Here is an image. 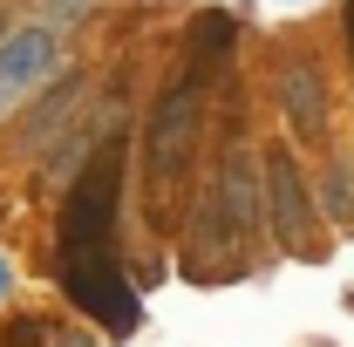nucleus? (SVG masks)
Segmentation results:
<instances>
[{"instance_id": "obj_5", "label": "nucleus", "mask_w": 354, "mask_h": 347, "mask_svg": "<svg viewBox=\"0 0 354 347\" xmlns=\"http://www.w3.org/2000/svg\"><path fill=\"white\" fill-rule=\"evenodd\" d=\"M320 218H334L341 232L354 225V164H341V157L320 171Z\"/></svg>"}, {"instance_id": "obj_4", "label": "nucleus", "mask_w": 354, "mask_h": 347, "mask_svg": "<svg viewBox=\"0 0 354 347\" xmlns=\"http://www.w3.org/2000/svg\"><path fill=\"white\" fill-rule=\"evenodd\" d=\"M279 102H286L293 136H307V143L327 136V88H320V68L313 62H286L279 68Z\"/></svg>"}, {"instance_id": "obj_6", "label": "nucleus", "mask_w": 354, "mask_h": 347, "mask_svg": "<svg viewBox=\"0 0 354 347\" xmlns=\"http://www.w3.org/2000/svg\"><path fill=\"white\" fill-rule=\"evenodd\" d=\"M35 7H41L48 21H88V7H95V0H35ZM41 21V28H48Z\"/></svg>"}, {"instance_id": "obj_1", "label": "nucleus", "mask_w": 354, "mask_h": 347, "mask_svg": "<svg viewBox=\"0 0 354 347\" xmlns=\"http://www.w3.org/2000/svg\"><path fill=\"white\" fill-rule=\"evenodd\" d=\"M116 198H123V150L102 143L82 164L75 191H68V212H62V293L82 306L88 320H102L109 334H136L143 300L130 293L123 265L109 252V238H116Z\"/></svg>"}, {"instance_id": "obj_8", "label": "nucleus", "mask_w": 354, "mask_h": 347, "mask_svg": "<svg viewBox=\"0 0 354 347\" xmlns=\"http://www.w3.org/2000/svg\"><path fill=\"white\" fill-rule=\"evenodd\" d=\"M48 347H95V341H82V334H48Z\"/></svg>"}, {"instance_id": "obj_7", "label": "nucleus", "mask_w": 354, "mask_h": 347, "mask_svg": "<svg viewBox=\"0 0 354 347\" xmlns=\"http://www.w3.org/2000/svg\"><path fill=\"white\" fill-rule=\"evenodd\" d=\"M7 293H14V259L0 252V300H7Z\"/></svg>"}, {"instance_id": "obj_2", "label": "nucleus", "mask_w": 354, "mask_h": 347, "mask_svg": "<svg viewBox=\"0 0 354 347\" xmlns=\"http://www.w3.org/2000/svg\"><path fill=\"white\" fill-rule=\"evenodd\" d=\"M266 218H272V232H279V245L293 252V259H313L320 252V238H313V198H307V177L300 164L286 157V150H266Z\"/></svg>"}, {"instance_id": "obj_9", "label": "nucleus", "mask_w": 354, "mask_h": 347, "mask_svg": "<svg viewBox=\"0 0 354 347\" xmlns=\"http://www.w3.org/2000/svg\"><path fill=\"white\" fill-rule=\"evenodd\" d=\"M348 48H354V0H348Z\"/></svg>"}, {"instance_id": "obj_3", "label": "nucleus", "mask_w": 354, "mask_h": 347, "mask_svg": "<svg viewBox=\"0 0 354 347\" xmlns=\"http://www.w3.org/2000/svg\"><path fill=\"white\" fill-rule=\"evenodd\" d=\"M55 68H62V35L41 28V21H35V28H14V35L0 41V116H7L14 102H28Z\"/></svg>"}]
</instances>
